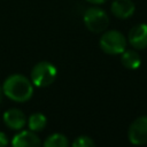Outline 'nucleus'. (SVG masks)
<instances>
[{
  "label": "nucleus",
  "instance_id": "f257e3e1",
  "mask_svg": "<svg viewBox=\"0 0 147 147\" xmlns=\"http://www.w3.org/2000/svg\"><path fill=\"white\" fill-rule=\"evenodd\" d=\"M2 92L11 101L26 102L33 95V84L25 76L14 74L5 79Z\"/></svg>",
  "mask_w": 147,
  "mask_h": 147
},
{
  "label": "nucleus",
  "instance_id": "f03ea898",
  "mask_svg": "<svg viewBox=\"0 0 147 147\" xmlns=\"http://www.w3.org/2000/svg\"><path fill=\"white\" fill-rule=\"evenodd\" d=\"M100 48L109 55L122 54L126 48V39L124 34L117 30L103 31L99 41Z\"/></svg>",
  "mask_w": 147,
  "mask_h": 147
},
{
  "label": "nucleus",
  "instance_id": "7ed1b4c3",
  "mask_svg": "<svg viewBox=\"0 0 147 147\" xmlns=\"http://www.w3.org/2000/svg\"><path fill=\"white\" fill-rule=\"evenodd\" d=\"M57 75L55 65L48 61H41L34 64L31 70V82L37 87H47L54 83Z\"/></svg>",
  "mask_w": 147,
  "mask_h": 147
},
{
  "label": "nucleus",
  "instance_id": "20e7f679",
  "mask_svg": "<svg viewBox=\"0 0 147 147\" xmlns=\"http://www.w3.org/2000/svg\"><path fill=\"white\" fill-rule=\"evenodd\" d=\"M84 24L93 33H100L106 31L109 25V18L107 13L99 7H91L84 13Z\"/></svg>",
  "mask_w": 147,
  "mask_h": 147
},
{
  "label": "nucleus",
  "instance_id": "39448f33",
  "mask_svg": "<svg viewBox=\"0 0 147 147\" xmlns=\"http://www.w3.org/2000/svg\"><path fill=\"white\" fill-rule=\"evenodd\" d=\"M129 141L133 145L147 144V116H139L127 129Z\"/></svg>",
  "mask_w": 147,
  "mask_h": 147
},
{
  "label": "nucleus",
  "instance_id": "423d86ee",
  "mask_svg": "<svg viewBox=\"0 0 147 147\" xmlns=\"http://www.w3.org/2000/svg\"><path fill=\"white\" fill-rule=\"evenodd\" d=\"M130 45L136 49L147 48V24L139 23L134 25L127 34Z\"/></svg>",
  "mask_w": 147,
  "mask_h": 147
},
{
  "label": "nucleus",
  "instance_id": "0eeeda50",
  "mask_svg": "<svg viewBox=\"0 0 147 147\" xmlns=\"http://www.w3.org/2000/svg\"><path fill=\"white\" fill-rule=\"evenodd\" d=\"M3 123L5 125L10 129V130H15V131H20L24 127V125L26 124V117L25 114L18 109V108H10L7 111L3 113Z\"/></svg>",
  "mask_w": 147,
  "mask_h": 147
},
{
  "label": "nucleus",
  "instance_id": "6e6552de",
  "mask_svg": "<svg viewBox=\"0 0 147 147\" xmlns=\"http://www.w3.org/2000/svg\"><path fill=\"white\" fill-rule=\"evenodd\" d=\"M40 144L39 137L31 130H20L11 139L14 147H37Z\"/></svg>",
  "mask_w": 147,
  "mask_h": 147
},
{
  "label": "nucleus",
  "instance_id": "1a4fd4ad",
  "mask_svg": "<svg viewBox=\"0 0 147 147\" xmlns=\"http://www.w3.org/2000/svg\"><path fill=\"white\" fill-rule=\"evenodd\" d=\"M111 13L119 20H126L134 14L136 6L132 0H114L111 3Z\"/></svg>",
  "mask_w": 147,
  "mask_h": 147
},
{
  "label": "nucleus",
  "instance_id": "9d476101",
  "mask_svg": "<svg viewBox=\"0 0 147 147\" xmlns=\"http://www.w3.org/2000/svg\"><path fill=\"white\" fill-rule=\"evenodd\" d=\"M121 62L122 64L130 70H136L140 67L141 64V59L138 52H136L134 49H125L122 54H121Z\"/></svg>",
  "mask_w": 147,
  "mask_h": 147
},
{
  "label": "nucleus",
  "instance_id": "9b49d317",
  "mask_svg": "<svg viewBox=\"0 0 147 147\" xmlns=\"http://www.w3.org/2000/svg\"><path fill=\"white\" fill-rule=\"evenodd\" d=\"M26 122H28V126H29V129L31 131L40 132V131H42L45 129V126L47 124V118L41 113H34V114L29 116Z\"/></svg>",
  "mask_w": 147,
  "mask_h": 147
},
{
  "label": "nucleus",
  "instance_id": "f8f14e48",
  "mask_svg": "<svg viewBox=\"0 0 147 147\" xmlns=\"http://www.w3.org/2000/svg\"><path fill=\"white\" fill-rule=\"evenodd\" d=\"M69 145V141L67 137L62 133H53L46 138L44 141L45 147H67Z\"/></svg>",
  "mask_w": 147,
  "mask_h": 147
},
{
  "label": "nucleus",
  "instance_id": "ddd939ff",
  "mask_svg": "<svg viewBox=\"0 0 147 147\" xmlns=\"http://www.w3.org/2000/svg\"><path fill=\"white\" fill-rule=\"evenodd\" d=\"M74 147H94L95 142L92 140V138L87 136H79L75 138V140L71 144Z\"/></svg>",
  "mask_w": 147,
  "mask_h": 147
},
{
  "label": "nucleus",
  "instance_id": "4468645a",
  "mask_svg": "<svg viewBox=\"0 0 147 147\" xmlns=\"http://www.w3.org/2000/svg\"><path fill=\"white\" fill-rule=\"evenodd\" d=\"M8 145V138H7V134L5 132H1L0 131V147H3V146H7Z\"/></svg>",
  "mask_w": 147,
  "mask_h": 147
},
{
  "label": "nucleus",
  "instance_id": "2eb2a0df",
  "mask_svg": "<svg viewBox=\"0 0 147 147\" xmlns=\"http://www.w3.org/2000/svg\"><path fill=\"white\" fill-rule=\"evenodd\" d=\"M91 3H94V5H101V3H105L107 0H86Z\"/></svg>",
  "mask_w": 147,
  "mask_h": 147
},
{
  "label": "nucleus",
  "instance_id": "dca6fc26",
  "mask_svg": "<svg viewBox=\"0 0 147 147\" xmlns=\"http://www.w3.org/2000/svg\"><path fill=\"white\" fill-rule=\"evenodd\" d=\"M2 95H3V92H2V86H0V105H1V101H2Z\"/></svg>",
  "mask_w": 147,
  "mask_h": 147
}]
</instances>
